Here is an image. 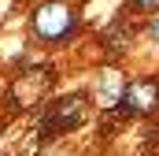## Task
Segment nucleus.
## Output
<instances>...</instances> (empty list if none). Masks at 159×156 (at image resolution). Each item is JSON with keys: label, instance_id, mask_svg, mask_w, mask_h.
<instances>
[{"label": "nucleus", "instance_id": "f257e3e1", "mask_svg": "<svg viewBox=\"0 0 159 156\" xmlns=\"http://www.w3.org/2000/svg\"><path fill=\"white\" fill-rule=\"evenodd\" d=\"M74 26H78V11L63 0H44L30 11V30L41 41H63Z\"/></svg>", "mask_w": 159, "mask_h": 156}, {"label": "nucleus", "instance_id": "f03ea898", "mask_svg": "<svg viewBox=\"0 0 159 156\" xmlns=\"http://www.w3.org/2000/svg\"><path fill=\"white\" fill-rule=\"evenodd\" d=\"M159 104V78H137L129 85H122V97L115 108L129 112V115H144Z\"/></svg>", "mask_w": 159, "mask_h": 156}, {"label": "nucleus", "instance_id": "7ed1b4c3", "mask_svg": "<svg viewBox=\"0 0 159 156\" xmlns=\"http://www.w3.org/2000/svg\"><path fill=\"white\" fill-rule=\"evenodd\" d=\"M81 119H85V97H67V100H59L52 108L48 126L52 130H70V126H78Z\"/></svg>", "mask_w": 159, "mask_h": 156}, {"label": "nucleus", "instance_id": "20e7f679", "mask_svg": "<svg viewBox=\"0 0 159 156\" xmlns=\"http://www.w3.org/2000/svg\"><path fill=\"white\" fill-rule=\"evenodd\" d=\"M44 85H48V71H41V67H37V71H26V75L15 82V100L26 104V108L37 104L41 93H44Z\"/></svg>", "mask_w": 159, "mask_h": 156}, {"label": "nucleus", "instance_id": "39448f33", "mask_svg": "<svg viewBox=\"0 0 159 156\" xmlns=\"http://www.w3.org/2000/svg\"><path fill=\"white\" fill-rule=\"evenodd\" d=\"M133 7H137V11H156L159 0H133Z\"/></svg>", "mask_w": 159, "mask_h": 156}, {"label": "nucleus", "instance_id": "423d86ee", "mask_svg": "<svg viewBox=\"0 0 159 156\" xmlns=\"http://www.w3.org/2000/svg\"><path fill=\"white\" fill-rule=\"evenodd\" d=\"M148 34H152V41H159V19H152V26H148Z\"/></svg>", "mask_w": 159, "mask_h": 156}]
</instances>
